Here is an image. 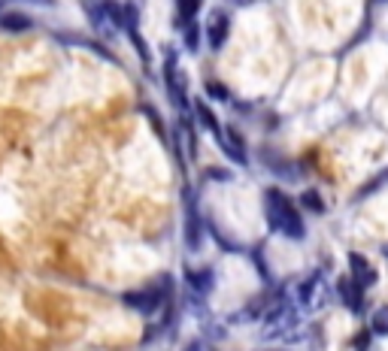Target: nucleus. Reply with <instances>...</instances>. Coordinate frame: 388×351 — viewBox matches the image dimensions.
Masks as SVG:
<instances>
[{
	"label": "nucleus",
	"mask_w": 388,
	"mask_h": 351,
	"mask_svg": "<svg viewBox=\"0 0 388 351\" xmlns=\"http://www.w3.org/2000/svg\"><path fill=\"white\" fill-rule=\"evenodd\" d=\"M349 266H352V282L358 288H370L376 282V273H373V266L367 264V257H361V255H349Z\"/></svg>",
	"instance_id": "obj_4"
},
{
	"label": "nucleus",
	"mask_w": 388,
	"mask_h": 351,
	"mask_svg": "<svg viewBox=\"0 0 388 351\" xmlns=\"http://www.w3.org/2000/svg\"><path fill=\"white\" fill-rule=\"evenodd\" d=\"M210 94H216V97H225V94H228V91H225V88H221V85H210Z\"/></svg>",
	"instance_id": "obj_14"
},
{
	"label": "nucleus",
	"mask_w": 388,
	"mask_h": 351,
	"mask_svg": "<svg viewBox=\"0 0 388 351\" xmlns=\"http://www.w3.org/2000/svg\"><path fill=\"white\" fill-rule=\"evenodd\" d=\"M188 282H192V288L206 291V288H210V273H206V270H201V273H188Z\"/></svg>",
	"instance_id": "obj_11"
},
{
	"label": "nucleus",
	"mask_w": 388,
	"mask_h": 351,
	"mask_svg": "<svg viewBox=\"0 0 388 351\" xmlns=\"http://www.w3.org/2000/svg\"><path fill=\"white\" fill-rule=\"evenodd\" d=\"M325 297H328V285H325V279H321V275H312L307 285L301 288V300H303V303H307L310 309L325 306Z\"/></svg>",
	"instance_id": "obj_3"
},
{
	"label": "nucleus",
	"mask_w": 388,
	"mask_h": 351,
	"mask_svg": "<svg viewBox=\"0 0 388 351\" xmlns=\"http://www.w3.org/2000/svg\"><path fill=\"white\" fill-rule=\"evenodd\" d=\"M237 3H249V0H237Z\"/></svg>",
	"instance_id": "obj_15"
},
{
	"label": "nucleus",
	"mask_w": 388,
	"mask_h": 351,
	"mask_svg": "<svg viewBox=\"0 0 388 351\" xmlns=\"http://www.w3.org/2000/svg\"><path fill=\"white\" fill-rule=\"evenodd\" d=\"M264 212H267V221L273 224V230L285 233V237H292V239L303 237L301 215H297V209L292 206V200H288L279 188H270L267 194H264Z\"/></svg>",
	"instance_id": "obj_1"
},
{
	"label": "nucleus",
	"mask_w": 388,
	"mask_h": 351,
	"mask_svg": "<svg viewBox=\"0 0 388 351\" xmlns=\"http://www.w3.org/2000/svg\"><path fill=\"white\" fill-rule=\"evenodd\" d=\"M125 300H128V306L140 309V312H152V309L161 303V297L155 294V291H146V294H128Z\"/></svg>",
	"instance_id": "obj_8"
},
{
	"label": "nucleus",
	"mask_w": 388,
	"mask_h": 351,
	"mask_svg": "<svg viewBox=\"0 0 388 351\" xmlns=\"http://www.w3.org/2000/svg\"><path fill=\"white\" fill-rule=\"evenodd\" d=\"M206 31H210V46L219 49L228 40V15L225 12H212L210 28H206Z\"/></svg>",
	"instance_id": "obj_5"
},
{
	"label": "nucleus",
	"mask_w": 388,
	"mask_h": 351,
	"mask_svg": "<svg viewBox=\"0 0 388 351\" xmlns=\"http://www.w3.org/2000/svg\"><path fill=\"white\" fill-rule=\"evenodd\" d=\"M361 291H364V288H358L352 279H343L340 282V300L352 309V312H358V309H361Z\"/></svg>",
	"instance_id": "obj_6"
},
{
	"label": "nucleus",
	"mask_w": 388,
	"mask_h": 351,
	"mask_svg": "<svg viewBox=\"0 0 388 351\" xmlns=\"http://www.w3.org/2000/svg\"><path fill=\"white\" fill-rule=\"evenodd\" d=\"M197 115H201V121H203V124H206V128H210V130H212V133H216V137H219V133H221V130H219V121H216V119H212V112H210V110H206V106H203V103H197Z\"/></svg>",
	"instance_id": "obj_10"
},
{
	"label": "nucleus",
	"mask_w": 388,
	"mask_h": 351,
	"mask_svg": "<svg viewBox=\"0 0 388 351\" xmlns=\"http://www.w3.org/2000/svg\"><path fill=\"white\" fill-rule=\"evenodd\" d=\"M370 330H373L376 336H388V306H379L373 312V318H370Z\"/></svg>",
	"instance_id": "obj_9"
},
{
	"label": "nucleus",
	"mask_w": 388,
	"mask_h": 351,
	"mask_svg": "<svg viewBox=\"0 0 388 351\" xmlns=\"http://www.w3.org/2000/svg\"><path fill=\"white\" fill-rule=\"evenodd\" d=\"M82 6H85V12H88V19H92L97 33H112V28H119V24H115V19L110 15V6H106V0H85Z\"/></svg>",
	"instance_id": "obj_2"
},
{
	"label": "nucleus",
	"mask_w": 388,
	"mask_h": 351,
	"mask_svg": "<svg viewBox=\"0 0 388 351\" xmlns=\"http://www.w3.org/2000/svg\"><path fill=\"white\" fill-rule=\"evenodd\" d=\"M385 255H388V248H385Z\"/></svg>",
	"instance_id": "obj_16"
},
{
	"label": "nucleus",
	"mask_w": 388,
	"mask_h": 351,
	"mask_svg": "<svg viewBox=\"0 0 388 351\" xmlns=\"http://www.w3.org/2000/svg\"><path fill=\"white\" fill-rule=\"evenodd\" d=\"M185 43H188V49H194V46H197V28H188V33H185Z\"/></svg>",
	"instance_id": "obj_13"
},
{
	"label": "nucleus",
	"mask_w": 388,
	"mask_h": 351,
	"mask_svg": "<svg viewBox=\"0 0 388 351\" xmlns=\"http://www.w3.org/2000/svg\"><path fill=\"white\" fill-rule=\"evenodd\" d=\"M0 28L10 33H24V31H31V19L22 12H6V15H0Z\"/></svg>",
	"instance_id": "obj_7"
},
{
	"label": "nucleus",
	"mask_w": 388,
	"mask_h": 351,
	"mask_svg": "<svg viewBox=\"0 0 388 351\" xmlns=\"http://www.w3.org/2000/svg\"><path fill=\"white\" fill-rule=\"evenodd\" d=\"M303 206L316 209V212H321V209H325V203H321V197L316 194V191H307V194H303Z\"/></svg>",
	"instance_id": "obj_12"
}]
</instances>
